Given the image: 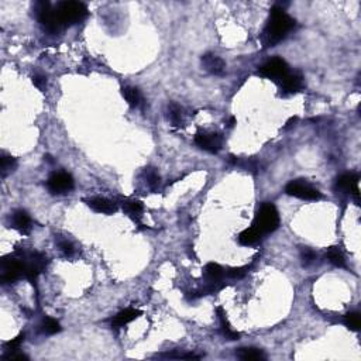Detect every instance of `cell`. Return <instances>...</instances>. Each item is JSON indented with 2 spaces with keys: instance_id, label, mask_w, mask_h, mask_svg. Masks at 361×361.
<instances>
[{
  "instance_id": "obj_1",
  "label": "cell",
  "mask_w": 361,
  "mask_h": 361,
  "mask_svg": "<svg viewBox=\"0 0 361 361\" xmlns=\"http://www.w3.org/2000/svg\"><path fill=\"white\" fill-rule=\"evenodd\" d=\"M294 26H295V20L290 15H286L281 6H278V5L274 6L271 9L268 22L265 24L261 34L262 47L268 48V47L276 45L281 40L285 38V36L291 30L294 29Z\"/></svg>"
},
{
  "instance_id": "obj_2",
  "label": "cell",
  "mask_w": 361,
  "mask_h": 361,
  "mask_svg": "<svg viewBox=\"0 0 361 361\" xmlns=\"http://www.w3.org/2000/svg\"><path fill=\"white\" fill-rule=\"evenodd\" d=\"M55 12L64 27L84 22L88 16V9L81 2H61L57 5Z\"/></svg>"
},
{
  "instance_id": "obj_3",
  "label": "cell",
  "mask_w": 361,
  "mask_h": 361,
  "mask_svg": "<svg viewBox=\"0 0 361 361\" xmlns=\"http://www.w3.org/2000/svg\"><path fill=\"white\" fill-rule=\"evenodd\" d=\"M278 226H279V214L276 207L272 203H264L255 214L253 227H255L261 234H267L275 232Z\"/></svg>"
},
{
  "instance_id": "obj_4",
  "label": "cell",
  "mask_w": 361,
  "mask_h": 361,
  "mask_svg": "<svg viewBox=\"0 0 361 361\" xmlns=\"http://www.w3.org/2000/svg\"><path fill=\"white\" fill-rule=\"evenodd\" d=\"M34 12H36L37 20L41 23L44 30H47L50 34H58L59 31L65 29L62 23L58 19L55 9L51 8L48 2H37L34 6Z\"/></svg>"
},
{
  "instance_id": "obj_5",
  "label": "cell",
  "mask_w": 361,
  "mask_h": 361,
  "mask_svg": "<svg viewBox=\"0 0 361 361\" xmlns=\"http://www.w3.org/2000/svg\"><path fill=\"white\" fill-rule=\"evenodd\" d=\"M285 192L290 196L305 200H318L322 198V193L305 181H292L285 186Z\"/></svg>"
},
{
  "instance_id": "obj_6",
  "label": "cell",
  "mask_w": 361,
  "mask_h": 361,
  "mask_svg": "<svg viewBox=\"0 0 361 361\" xmlns=\"http://www.w3.org/2000/svg\"><path fill=\"white\" fill-rule=\"evenodd\" d=\"M258 72L264 78L272 79V81H281L285 75L290 74V68H288V64L283 61L282 58H272V59H269L262 65Z\"/></svg>"
},
{
  "instance_id": "obj_7",
  "label": "cell",
  "mask_w": 361,
  "mask_h": 361,
  "mask_svg": "<svg viewBox=\"0 0 361 361\" xmlns=\"http://www.w3.org/2000/svg\"><path fill=\"white\" fill-rule=\"evenodd\" d=\"M22 274H24V262L16 258H5L2 261V275H0L2 283L16 282Z\"/></svg>"
},
{
  "instance_id": "obj_8",
  "label": "cell",
  "mask_w": 361,
  "mask_h": 361,
  "mask_svg": "<svg viewBox=\"0 0 361 361\" xmlns=\"http://www.w3.org/2000/svg\"><path fill=\"white\" fill-rule=\"evenodd\" d=\"M47 186L52 195H64L74 189V178L66 172H55L50 177Z\"/></svg>"
},
{
  "instance_id": "obj_9",
  "label": "cell",
  "mask_w": 361,
  "mask_h": 361,
  "mask_svg": "<svg viewBox=\"0 0 361 361\" xmlns=\"http://www.w3.org/2000/svg\"><path fill=\"white\" fill-rule=\"evenodd\" d=\"M195 142L199 149L209 151V153H218L222 149V135L218 133H198L195 135Z\"/></svg>"
},
{
  "instance_id": "obj_10",
  "label": "cell",
  "mask_w": 361,
  "mask_h": 361,
  "mask_svg": "<svg viewBox=\"0 0 361 361\" xmlns=\"http://www.w3.org/2000/svg\"><path fill=\"white\" fill-rule=\"evenodd\" d=\"M336 189L343 193H353L358 199V177L354 174H343L336 181Z\"/></svg>"
},
{
  "instance_id": "obj_11",
  "label": "cell",
  "mask_w": 361,
  "mask_h": 361,
  "mask_svg": "<svg viewBox=\"0 0 361 361\" xmlns=\"http://www.w3.org/2000/svg\"><path fill=\"white\" fill-rule=\"evenodd\" d=\"M88 206L93 209L95 212L103 213V214H113L114 212H117V205L114 203L113 200L106 198H91L85 200Z\"/></svg>"
},
{
  "instance_id": "obj_12",
  "label": "cell",
  "mask_w": 361,
  "mask_h": 361,
  "mask_svg": "<svg viewBox=\"0 0 361 361\" xmlns=\"http://www.w3.org/2000/svg\"><path fill=\"white\" fill-rule=\"evenodd\" d=\"M202 65L206 71L213 75H222L226 69V62L214 54H205L202 57Z\"/></svg>"
},
{
  "instance_id": "obj_13",
  "label": "cell",
  "mask_w": 361,
  "mask_h": 361,
  "mask_svg": "<svg viewBox=\"0 0 361 361\" xmlns=\"http://www.w3.org/2000/svg\"><path fill=\"white\" fill-rule=\"evenodd\" d=\"M279 84L283 93H297L304 85V78L301 74H288L279 81Z\"/></svg>"
},
{
  "instance_id": "obj_14",
  "label": "cell",
  "mask_w": 361,
  "mask_h": 361,
  "mask_svg": "<svg viewBox=\"0 0 361 361\" xmlns=\"http://www.w3.org/2000/svg\"><path fill=\"white\" fill-rule=\"evenodd\" d=\"M12 225L22 234H30L31 232V219L24 210H16L12 214Z\"/></svg>"
},
{
  "instance_id": "obj_15",
  "label": "cell",
  "mask_w": 361,
  "mask_h": 361,
  "mask_svg": "<svg viewBox=\"0 0 361 361\" xmlns=\"http://www.w3.org/2000/svg\"><path fill=\"white\" fill-rule=\"evenodd\" d=\"M140 315H141V312L137 311V309H131V308L124 309L119 315L114 316V319L112 320V326H114V327H123L124 325H127L130 322H133L134 319L138 318Z\"/></svg>"
},
{
  "instance_id": "obj_16",
  "label": "cell",
  "mask_w": 361,
  "mask_h": 361,
  "mask_svg": "<svg viewBox=\"0 0 361 361\" xmlns=\"http://www.w3.org/2000/svg\"><path fill=\"white\" fill-rule=\"evenodd\" d=\"M261 236L262 234L255 227H250V229H246L239 234V243L243 246H254L260 241Z\"/></svg>"
},
{
  "instance_id": "obj_17",
  "label": "cell",
  "mask_w": 361,
  "mask_h": 361,
  "mask_svg": "<svg viewBox=\"0 0 361 361\" xmlns=\"http://www.w3.org/2000/svg\"><path fill=\"white\" fill-rule=\"evenodd\" d=\"M218 313H219V319H220V326H222V332H223V336L226 337L227 340H237L240 337V333L236 332L232 329V326L229 323V320L226 318V313L223 312L222 308L218 309Z\"/></svg>"
},
{
  "instance_id": "obj_18",
  "label": "cell",
  "mask_w": 361,
  "mask_h": 361,
  "mask_svg": "<svg viewBox=\"0 0 361 361\" xmlns=\"http://www.w3.org/2000/svg\"><path fill=\"white\" fill-rule=\"evenodd\" d=\"M203 274H205V276L207 278L209 282L218 283L220 282V279H222V276H223L225 272H223V268L220 267L219 264H216V262H209V264H206Z\"/></svg>"
},
{
  "instance_id": "obj_19",
  "label": "cell",
  "mask_w": 361,
  "mask_h": 361,
  "mask_svg": "<svg viewBox=\"0 0 361 361\" xmlns=\"http://www.w3.org/2000/svg\"><path fill=\"white\" fill-rule=\"evenodd\" d=\"M121 93H123L124 99L127 100V103L131 107H137L141 105V102H142L141 93H140V91H138L137 88L124 86V88L121 89Z\"/></svg>"
},
{
  "instance_id": "obj_20",
  "label": "cell",
  "mask_w": 361,
  "mask_h": 361,
  "mask_svg": "<svg viewBox=\"0 0 361 361\" xmlns=\"http://www.w3.org/2000/svg\"><path fill=\"white\" fill-rule=\"evenodd\" d=\"M237 357L241 358V360H264L265 358V355L262 353L261 350H258V348H253V347H247V348H240L239 351H237Z\"/></svg>"
},
{
  "instance_id": "obj_21",
  "label": "cell",
  "mask_w": 361,
  "mask_h": 361,
  "mask_svg": "<svg viewBox=\"0 0 361 361\" xmlns=\"http://www.w3.org/2000/svg\"><path fill=\"white\" fill-rule=\"evenodd\" d=\"M16 168V160L12 156H8V154H2V158H0V174H2V178H6L9 174H12Z\"/></svg>"
},
{
  "instance_id": "obj_22",
  "label": "cell",
  "mask_w": 361,
  "mask_h": 361,
  "mask_svg": "<svg viewBox=\"0 0 361 361\" xmlns=\"http://www.w3.org/2000/svg\"><path fill=\"white\" fill-rule=\"evenodd\" d=\"M326 257H327V260L332 262L333 265L340 267V268L346 267V260H344V255L341 254V251H340L337 247L329 248V250H327V253H326Z\"/></svg>"
},
{
  "instance_id": "obj_23",
  "label": "cell",
  "mask_w": 361,
  "mask_h": 361,
  "mask_svg": "<svg viewBox=\"0 0 361 361\" xmlns=\"http://www.w3.org/2000/svg\"><path fill=\"white\" fill-rule=\"evenodd\" d=\"M123 209H124L128 214L138 218V216H141L142 213V203L141 202H138V200L124 199V200H123Z\"/></svg>"
},
{
  "instance_id": "obj_24",
  "label": "cell",
  "mask_w": 361,
  "mask_h": 361,
  "mask_svg": "<svg viewBox=\"0 0 361 361\" xmlns=\"http://www.w3.org/2000/svg\"><path fill=\"white\" fill-rule=\"evenodd\" d=\"M168 119L172 123V126H175V127L182 126V123H184V120H182V110L175 103H171L170 106H168Z\"/></svg>"
},
{
  "instance_id": "obj_25",
  "label": "cell",
  "mask_w": 361,
  "mask_h": 361,
  "mask_svg": "<svg viewBox=\"0 0 361 361\" xmlns=\"http://www.w3.org/2000/svg\"><path fill=\"white\" fill-rule=\"evenodd\" d=\"M344 323H346V326L348 327V329H350V330L357 332V330L360 329V325H361L360 315H358V313H355V312L347 313L346 316H344Z\"/></svg>"
},
{
  "instance_id": "obj_26",
  "label": "cell",
  "mask_w": 361,
  "mask_h": 361,
  "mask_svg": "<svg viewBox=\"0 0 361 361\" xmlns=\"http://www.w3.org/2000/svg\"><path fill=\"white\" fill-rule=\"evenodd\" d=\"M142 177L146 178L147 184H149L150 188H153V189H156L158 184H160V175H158L153 168H146L144 172H142Z\"/></svg>"
},
{
  "instance_id": "obj_27",
  "label": "cell",
  "mask_w": 361,
  "mask_h": 361,
  "mask_svg": "<svg viewBox=\"0 0 361 361\" xmlns=\"http://www.w3.org/2000/svg\"><path fill=\"white\" fill-rule=\"evenodd\" d=\"M43 330L45 333H48V334H55L61 330V326L58 323L57 320H54V319L51 318H47L44 320L43 323Z\"/></svg>"
},
{
  "instance_id": "obj_28",
  "label": "cell",
  "mask_w": 361,
  "mask_h": 361,
  "mask_svg": "<svg viewBox=\"0 0 361 361\" xmlns=\"http://www.w3.org/2000/svg\"><path fill=\"white\" fill-rule=\"evenodd\" d=\"M301 258H302L304 265H309V264H312V262L316 260V253H315L312 248L304 247L301 250Z\"/></svg>"
},
{
  "instance_id": "obj_29",
  "label": "cell",
  "mask_w": 361,
  "mask_h": 361,
  "mask_svg": "<svg viewBox=\"0 0 361 361\" xmlns=\"http://www.w3.org/2000/svg\"><path fill=\"white\" fill-rule=\"evenodd\" d=\"M23 340H24V334H19L17 337H15V339H12L10 341L6 343V348H8L9 351H16V350H19L20 346H22Z\"/></svg>"
},
{
  "instance_id": "obj_30",
  "label": "cell",
  "mask_w": 361,
  "mask_h": 361,
  "mask_svg": "<svg viewBox=\"0 0 361 361\" xmlns=\"http://www.w3.org/2000/svg\"><path fill=\"white\" fill-rule=\"evenodd\" d=\"M247 267H237V268H230L227 271V275L230 278H243V276L247 274Z\"/></svg>"
},
{
  "instance_id": "obj_31",
  "label": "cell",
  "mask_w": 361,
  "mask_h": 361,
  "mask_svg": "<svg viewBox=\"0 0 361 361\" xmlns=\"http://www.w3.org/2000/svg\"><path fill=\"white\" fill-rule=\"evenodd\" d=\"M59 250H61V253H62L65 257H71V255L74 254V246H72V243H69L68 240L59 241Z\"/></svg>"
},
{
  "instance_id": "obj_32",
  "label": "cell",
  "mask_w": 361,
  "mask_h": 361,
  "mask_svg": "<svg viewBox=\"0 0 361 361\" xmlns=\"http://www.w3.org/2000/svg\"><path fill=\"white\" fill-rule=\"evenodd\" d=\"M33 84L40 89V91H44L45 89V86H47V78L44 77V75H40V74H36L34 77H33Z\"/></svg>"
},
{
  "instance_id": "obj_33",
  "label": "cell",
  "mask_w": 361,
  "mask_h": 361,
  "mask_svg": "<svg viewBox=\"0 0 361 361\" xmlns=\"http://www.w3.org/2000/svg\"><path fill=\"white\" fill-rule=\"evenodd\" d=\"M5 358L6 360H27V355H24V354H16V353H12L8 354V355H5Z\"/></svg>"
},
{
  "instance_id": "obj_34",
  "label": "cell",
  "mask_w": 361,
  "mask_h": 361,
  "mask_svg": "<svg viewBox=\"0 0 361 361\" xmlns=\"http://www.w3.org/2000/svg\"><path fill=\"white\" fill-rule=\"evenodd\" d=\"M226 124H227V127H233L234 124H236V119H234V117H230V119L227 120Z\"/></svg>"
},
{
  "instance_id": "obj_35",
  "label": "cell",
  "mask_w": 361,
  "mask_h": 361,
  "mask_svg": "<svg viewBox=\"0 0 361 361\" xmlns=\"http://www.w3.org/2000/svg\"><path fill=\"white\" fill-rule=\"evenodd\" d=\"M295 121H297V117H292L291 120H288V123H286L285 127H290V126H292V123H295Z\"/></svg>"
}]
</instances>
